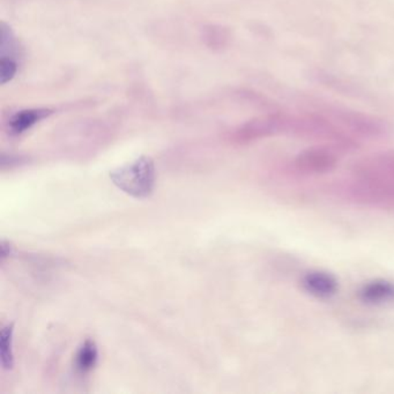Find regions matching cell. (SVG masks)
Here are the masks:
<instances>
[{
	"instance_id": "6da1fadb",
	"label": "cell",
	"mask_w": 394,
	"mask_h": 394,
	"mask_svg": "<svg viewBox=\"0 0 394 394\" xmlns=\"http://www.w3.org/2000/svg\"><path fill=\"white\" fill-rule=\"evenodd\" d=\"M110 178L118 189L129 196L136 199L149 198L154 192L156 183L154 161L149 156H141L111 171Z\"/></svg>"
},
{
	"instance_id": "7a4b0ae2",
	"label": "cell",
	"mask_w": 394,
	"mask_h": 394,
	"mask_svg": "<svg viewBox=\"0 0 394 394\" xmlns=\"http://www.w3.org/2000/svg\"><path fill=\"white\" fill-rule=\"evenodd\" d=\"M337 163L332 151L325 149H310L301 153L296 158V166L306 173H325L331 170Z\"/></svg>"
},
{
	"instance_id": "3957f363",
	"label": "cell",
	"mask_w": 394,
	"mask_h": 394,
	"mask_svg": "<svg viewBox=\"0 0 394 394\" xmlns=\"http://www.w3.org/2000/svg\"><path fill=\"white\" fill-rule=\"evenodd\" d=\"M52 114H54V110L50 108L23 109V110L16 111V114H13L8 120L7 125L12 134L20 136Z\"/></svg>"
},
{
	"instance_id": "277c9868",
	"label": "cell",
	"mask_w": 394,
	"mask_h": 394,
	"mask_svg": "<svg viewBox=\"0 0 394 394\" xmlns=\"http://www.w3.org/2000/svg\"><path fill=\"white\" fill-rule=\"evenodd\" d=\"M302 284L308 293L320 299L335 296L337 291V282L335 277L323 272L308 273L303 278Z\"/></svg>"
},
{
	"instance_id": "5b68a950",
	"label": "cell",
	"mask_w": 394,
	"mask_h": 394,
	"mask_svg": "<svg viewBox=\"0 0 394 394\" xmlns=\"http://www.w3.org/2000/svg\"><path fill=\"white\" fill-rule=\"evenodd\" d=\"M363 302L370 304H383L394 301V284L388 281H372L359 291Z\"/></svg>"
},
{
	"instance_id": "8992f818",
	"label": "cell",
	"mask_w": 394,
	"mask_h": 394,
	"mask_svg": "<svg viewBox=\"0 0 394 394\" xmlns=\"http://www.w3.org/2000/svg\"><path fill=\"white\" fill-rule=\"evenodd\" d=\"M281 125H282V120L280 117H260L245 124L241 129V136L243 137L244 139L260 138L274 133L277 129H280Z\"/></svg>"
},
{
	"instance_id": "52a82bcc",
	"label": "cell",
	"mask_w": 394,
	"mask_h": 394,
	"mask_svg": "<svg viewBox=\"0 0 394 394\" xmlns=\"http://www.w3.org/2000/svg\"><path fill=\"white\" fill-rule=\"evenodd\" d=\"M98 352L96 344L93 340H86L78 350L76 357V369L81 373H87L94 369L98 363Z\"/></svg>"
},
{
	"instance_id": "ba28073f",
	"label": "cell",
	"mask_w": 394,
	"mask_h": 394,
	"mask_svg": "<svg viewBox=\"0 0 394 394\" xmlns=\"http://www.w3.org/2000/svg\"><path fill=\"white\" fill-rule=\"evenodd\" d=\"M13 333H14L13 324L6 325L0 333V357H1V366L5 370H11L14 366Z\"/></svg>"
},
{
	"instance_id": "9c48e42d",
	"label": "cell",
	"mask_w": 394,
	"mask_h": 394,
	"mask_svg": "<svg viewBox=\"0 0 394 394\" xmlns=\"http://www.w3.org/2000/svg\"><path fill=\"white\" fill-rule=\"evenodd\" d=\"M231 40V33L221 25H209L204 29V41L212 49L226 47Z\"/></svg>"
},
{
	"instance_id": "30bf717a",
	"label": "cell",
	"mask_w": 394,
	"mask_h": 394,
	"mask_svg": "<svg viewBox=\"0 0 394 394\" xmlns=\"http://www.w3.org/2000/svg\"><path fill=\"white\" fill-rule=\"evenodd\" d=\"M16 36L13 34L10 25L5 23L0 25V51L1 56H7V54H12L16 51Z\"/></svg>"
},
{
	"instance_id": "8fae6325",
	"label": "cell",
	"mask_w": 394,
	"mask_h": 394,
	"mask_svg": "<svg viewBox=\"0 0 394 394\" xmlns=\"http://www.w3.org/2000/svg\"><path fill=\"white\" fill-rule=\"evenodd\" d=\"M19 65L16 60L10 56H1L0 57V82L1 85H5L7 82L16 76Z\"/></svg>"
}]
</instances>
